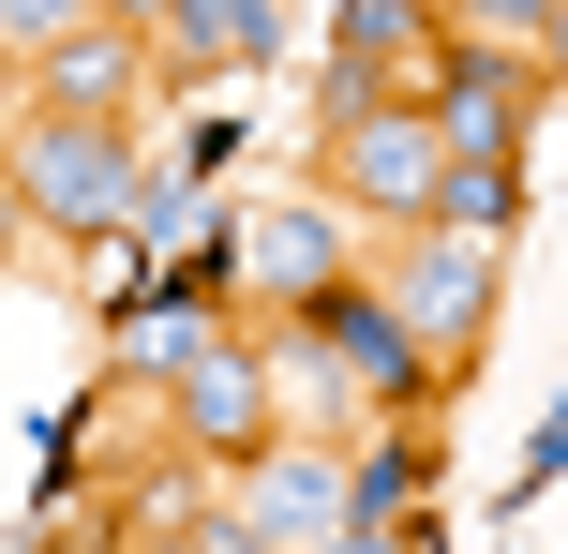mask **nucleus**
<instances>
[{
	"instance_id": "obj_1",
	"label": "nucleus",
	"mask_w": 568,
	"mask_h": 554,
	"mask_svg": "<svg viewBox=\"0 0 568 554\" xmlns=\"http://www.w3.org/2000/svg\"><path fill=\"white\" fill-rule=\"evenodd\" d=\"M150 390H165L180 465H210V480H240V465H255V450L284 435V360H270V330L165 315V345H150Z\"/></svg>"
},
{
	"instance_id": "obj_2",
	"label": "nucleus",
	"mask_w": 568,
	"mask_h": 554,
	"mask_svg": "<svg viewBox=\"0 0 568 554\" xmlns=\"http://www.w3.org/2000/svg\"><path fill=\"white\" fill-rule=\"evenodd\" d=\"M135 180H150L135 120H75V105H16L0 120V210L45 225V240H120Z\"/></svg>"
},
{
	"instance_id": "obj_3",
	"label": "nucleus",
	"mask_w": 568,
	"mask_h": 554,
	"mask_svg": "<svg viewBox=\"0 0 568 554\" xmlns=\"http://www.w3.org/2000/svg\"><path fill=\"white\" fill-rule=\"evenodd\" d=\"M494 240H449V225H389L374 240V270L359 285L404 315V345H419V375H434V405H449L464 375H479V345H494Z\"/></svg>"
},
{
	"instance_id": "obj_4",
	"label": "nucleus",
	"mask_w": 568,
	"mask_h": 554,
	"mask_svg": "<svg viewBox=\"0 0 568 554\" xmlns=\"http://www.w3.org/2000/svg\"><path fill=\"white\" fill-rule=\"evenodd\" d=\"M434 165H449V135H434V105H419V90H389V105H344V120H314V195H329L344 225H419Z\"/></svg>"
},
{
	"instance_id": "obj_5",
	"label": "nucleus",
	"mask_w": 568,
	"mask_h": 554,
	"mask_svg": "<svg viewBox=\"0 0 568 554\" xmlns=\"http://www.w3.org/2000/svg\"><path fill=\"white\" fill-rule=\"evenodd\" d=\"M270 345H284V360H314V375H344L374 420H389V405H434V375H419V345H404V315L359 285V270H344V285H314L300 315L270 330Z\"/></svg>"
},
{
	"instance_id": "obj_6",
	"label": "nucleus",
	"mask_w": 568,
	"mask_h": 554,
	"mask_svg": "<svg viewBox=\"0 0 568 554\" xmlns=\"http://www.w3.org/2000/svg\"><path fill=\"white\" fill-rule=\"evenodd\" d=\"M434 75V0H329V75H314V120L389 105V90Z\"/></svg>"
},
{
	"instance_id": "obj_7",
	"label": "nucleus",
	"mask_w": 568,
	"mask_h": 554,
	"mask_svg": "<svg viewBox=\"0 0 568 554\" xmlns=\"http://www.w3.org/2000/svg\"><path fill=\"white\" fill-rule=\"evenodd\" d=\"M284 60V0H165L150 16V90H225Z\"/></svg>"
},
{
	"instance_id": "obj_8",
	"label": "nucleus",
	"mask_w": 568,
	"mask_h": 554,
	"mask_svg": "<svg viewBox=\"0 0 568 554\" xmlns=\"http://www.w3.org/2000/svg\"><path fill=\"white\" fill-rule=\"evenodd\" d=\"M16 105H75V120H135L150 105V30H60L45 60H16Z\"/></svg>"
},
{
	"instance_id": "obj_9",
	"label": "nucleus",
	"mask_w": 568,
	"mask_h": 554,
	"mask_svg": "<svg viewBox=\"0 0 568 554\" xmlns=\"http://www.w3.org/2000/svg\"><path fill=\"white\" fill-rule=\"evenodd\" d=\"M225 240H240V285H255L270 315H300L314 285H344V270H359V255H344V210H329V195L270 210V225H225Z\"/></svg>"
},
{
	"instance_id": "obj_10",
	"label": "nucleus",
	"mask_w": 568,
	"mask_h": 554,
	"mask_svg": "<svg viewBox=\"0 0 568 554\" xmlns=\"http://www.w3.org/2000/svg\"><path fill=\"white\" fill-rule=\"evenodd\" d=\"M225 510H240L270 554H314V540L344 525V465H329V450H284V435H270L255 465H240V495H225Z\"/></svg>"
},
{
	"instance_id": "obj_11",
	"label": "nucleus",
	"mask_w": 568,
	"mask_h": 554,
	"mask_svg": "<svg viewBox=\"0 0 568 554\" xmlns=\"http://www.w3.org/2000/svg\"><path fill=\"white\" fill-rule=\"evenodd\" d=\"M434 465H449V405H389V435L344 465V525H404V510H434Z\"/></svg>"
},
{
	"instance_id": "obj_12",
	"label": "nucleus",
	"mask_w": 568,
	"mask_h": 554,
	"mask_svg": "<svg viewBox=\"0 0 568 554\" xmlns=\"http://www.w3.org/2000/svg\"><path fill=\"white\" fill-rule=\"evenodd\" d=\"M419 225L494 240V255H509V225H524V150H449V165H434V195H419Z\"/></svg>"
},
{
	"instance_id": "obj_13",
	"label": "nucleus",
	"mask_w": 568,
	"mask_h": 554,
	"mask_svg": "<svg viewBox=\"0 0 568 554\" xmlns=\"http://www.w3.org/2000/svg\"><path fill=\"white\" fill-rule=\"evenodd\" d=\"M434 30H479V46H524V60H568V0H434Z\"/></svg>"
},
{
	"instance_id": "obj_14",
	"label": "nucleus",
	"mask_w": 568,
	"mask_h": 554,
	"mask_svg": "<svg viewBox=\"0 0 568 554\" xmlns=\"http://www.w3.org/2000/svg\"><path fill=\"white\" fill-rule=\"evenodd\" d=\"M60 30H90V0H0V75H16V60H45Z\"/></svg>"
},
{
	"instance_id": "obj_15",
	"label": "nucleus",
	"mask_w": 568,
	"mask_h": 554,
	"mask_svg": "<svg viewBox=\"0 0 568 554\" xmlns=\"http://www.w3.org/2000/svg\"><path fill=\"white\" fill-rule=\"evenodd\" d=\"M90 16H105V30H150V16H165V0H90Z\"/></svg>"
}]
</instances>
